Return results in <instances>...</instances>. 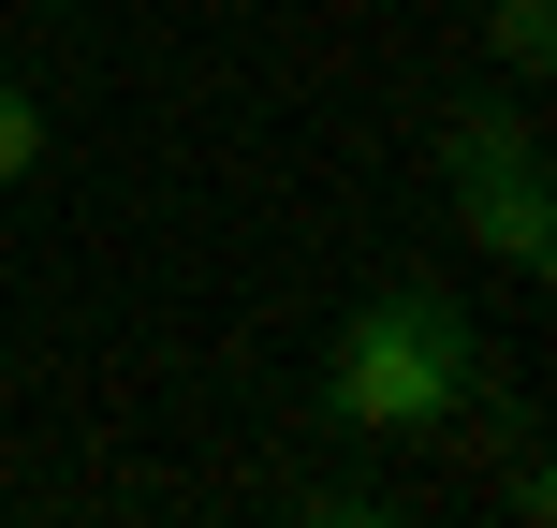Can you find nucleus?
I'll use <instances>...</instances> for the list:
<instances>
[{"mask_svg": "<svg viewBox=\"0 0 557 528\" xmlns=\"http://www.w3.org/2000/svg\"><path fill=\"white\" fill-rule=\"evenodd\" d=\"M323 396L367 426V441H441V426L484 396V337H470V308H455V294H425V279H411V294L352 308Z\"/></svg>", "mask_w": 557, "mask_h": 528, "instance_id": "f257e3e1", "label": "nucleus"}, {"mask_svg": "<svg viewBox=\"0 0 557 528\" xmlns=\"http://www.w3.org/2000/svg\"><path fill=\"white\" fill-rule=\"evenodd\" d=\"M441 176H455V206H470V235L499 265H543L557 250V192H543V133H529V103H470L441 133Z\"/></svg>", "mask_w": 557, "mask_h": 528, "instance_id": "f03ea898", "label": "nucleus"}, {"mask_svg": "<svg viewBox=\"0 0 557 528\" xmlns=\"http://www.w3.org/2000/svg\"><path fill=\"white\" fill-rule=\"evenodd\" d=\"M543 59H557V0H499V74L529 88Z\"/></svg>", "mask_w": 557, "mask_h": 528, "instance_id": "7ed1b4c3", "label": "nucleus"}, {"mask_svg": "<svg viewBox=\"0 0 557 528\" xmlns=\"http://www.w3.org/2000/svg\"><path fill=\"white\" fill-rule=\"evenodd\" d=\"M29 162H45V103H29V88L15 74H0V192H15V176Z\"/></svg>", "mask_w": 557, "mask_h": 528, "instance_id": "20e7f679", "label": "nucleus"}]
</instances>
